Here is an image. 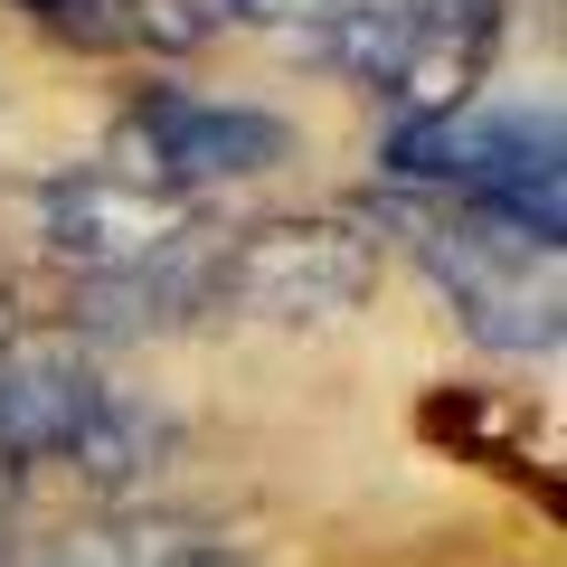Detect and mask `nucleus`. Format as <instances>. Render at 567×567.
Returning <instances> with one entry per match:
<instances>
[{
	"instance_id": "obj_1",
	"label": "nucleus",
	"mask_w": 567,
	"mask_h": 567,
	"mask_svg": "<svg viewBox=\"0 0 567 567\" xmlns=\"http://www.w3.org/2000/svg\"><path fill=\"white\" fill-rule=\"evenodd\" d=\"M398 227L483 350H558V246L473 208H398Z\"/></svg>"
},
{
	"instance_id": "obj_2",
	"label": "nucleus",
	"mask_w": 567,
	"mask_h": 567,
	"mask_svg": "<svg viewBox=\"0 0 567 567\" xmlns=\"http://www.w3.org/2000/svg\"><path fill=\"white\" fill-rule=\"evenodd\" d=\"M0 218L20 227L29 256H48L76 284L133 275V265H152V256H171V246L199 237V208L189 199L114 181V171H48V181H20L10 199H0Z\"/></svg>"
},
{
	"instance_id": "obj_3",
	"label": "nucleus",
	"mask_w": 567,
	"mask_h": 567,
	"mask_svg": "<svg viewBox=\"0 0 567 567\" xmlns=\"http://www.w3.org/2000/svg\"><path fill=\"white\" fill-rule=\"evenodd\" d=\"M379 284V237L350 218H265L208 246V293L246 322H331Z\"/></svg>"
},
{
	"instance_id": "obj_4",
	"label": "nucleus",
	"mask_w": 567,
	"mask_h": 567,
	"mask_svg": "<svg viewBox=\"0 0 567 567\" xmlns=\"http://www.w3.org/2000/svg\"><path fill=\"white\" fill-rule=\"evenodd\" d=\"M284 152H293V123L256 114V104L181 95V85H152V95L114 123V181L171 189V199H189L199 181H246V171H275Z\"/></svg>"
},
{
	"instance_id": "obj_5",
	"label": "nucleus",
	"mask_w": 567,
	"mask_h": 567,
	"mask_svg": "<svg viewBox=\"0 0 567 567\" xmlns=\"http://www.w3.org/2000/svg\"><path fill=\"white\" fill-rule=\"evenodd\" d=\"M95 406H104V379H95V360L76 341H58V331L0 341V473L58 464L85 435Z\"/></svg>"
},
{
	"instance_id": "obj_6",
	"label": "nucleus",
	"mask_w": 567,
	"mask_h": 567,
	"mask_svg": "<svg viewBox=\"0 0 567 567\" xmlns=\"http://www.w3.org/2000/svg\"><path fill=\"white\" fill-rule=\"evenodd\" d=\"M208 227L189 246H171V256L133 265V275H95L76 284V322L85 331H181L199 322V312H218V293H208Z\"/></svg>"
},
{
	"instance_id": "obj_7",
	"label": "nucleus",
	"mask_w": 567,
	"mask_h": 567,
	"mask_svg": "<svg viewBox=\"0 0 567 567\" xmlns=\"http://www.w3.org/2000/svg\"><path fill=\"white\" fill-rule=\"evenodd\" d=\"M162 454H171V425L152 416V406H133V398H114V388H104V406L85 416V435L58 454V464H76L95 492H133Z\"/></svg>"
},
{
	"instance_id": "obj_8",
	"label": "nucleus",
	"mask_w": 567,
	"mask_h": 567,
	"mask_svg": "<svg viewBox=\"0 0 567 567\" xmlns=\"http://www.w3.org/2000/svg\"><path fill=\"white\" fill-rule=\"evenodd\" d=\"M218 10L246 20V29H312V39L341 20V0H218Z\"/></svg>"
},
{
	"instance_id": "obj_9",
	"label": "nucleus",
	"mask_w": 567,
	"mask_h": 567,
	"mask_svg": "<svg viewBox=\"0 0 567 567\" xmlns=\"http://www.w3.org/2000/svg\"><path fill=\"white\" fill-rule=\"evenodd\" d=\"M10 511H20V473H0V548H10Z\"/></svg>"
},
{
	"instance_id": "obj_10",
	"label": "nucleus",
	"mask_w": 567,
	"mask_h": 567,
	"mask_svg": "<svg viewBox=\"0 0 567 567\" xmlns=\"http://www.w3.org/2000/svg\"><path fill=\"white\" fill-rule=\"evenodd\" d=\"M0 341H20V322H10V284H0Z\"/></svg>"
}]
</instances>
